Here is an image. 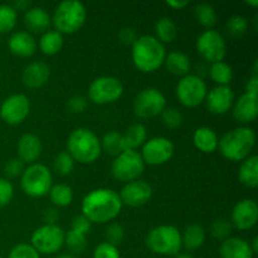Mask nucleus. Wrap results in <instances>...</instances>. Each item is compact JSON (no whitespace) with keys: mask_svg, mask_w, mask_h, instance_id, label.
Wrapping results in <instances>:
<instances>
[{"mask_svg":"<svg viewBox=\"0 0 258 258\" xmlns=\"http://www.w3.org/2000/svg\"><path fill=\"white\" fill-rule=\"evenodd\" d=\"M226 29L232 38L238 39L246 34L247 29H248V20L242 15H233L227 22Z\"/></svg>","mask_w":258,"mask_h":258,"instance_id":"e433bc0d","label":"nucleus"},{"mask_svg":"<svg viewBox=\"0 0 258 258\" xmlns=\"http://www.w3.org/2000/svg\"><path fill=\"white\" fill-rule=\"evenodd\" d=\"M105 236L106 239H107V243L112 244V246H117L122 242L123 237H125V229L122 228L121 224L111 223L106 228Z\"/></svg>","mask_w":258,"mask_h":258,"instance_id":"37998d69","label":"nucleus"},{"mask_svg":"<svg viewBox=\"0 0 258 258\" xmlns=\"http://www.w3.org/2000/svg\"><path fill=\"white\" fill-rule=\"evenodd\" d=\"M206 241V231L199 224H189L181 234V246L188 251H196L201 248Z\"/></svg>","mask_w":258,"mask_h":258,"instance_id":"cd10ccee","label":"nucleus"},{"mask_svg":"<svg viewBox=\"0 0 258 258\" xmlns=\"http://www.w3.org/2000/svg\"><path fill=\"white\" fill-rule=\"evenodd\" d=\"M164 63H165L169 72L174 76L185 77L190 72V59L183 52H178V50L170 52L165 57Z\"/></svg>","mask_w":258,"mask_h":258,"instance_id":"bb28decb","label":"nucleus"},{"mask_svg":"<svg viewBox=\"0 0 258 258\" xmlns=\"http://www.w3.org/2000/svg\"><path fill=\"white\" fill-rule=\"evenodd\" d=\"M121 208L122 203L118 194L107 188L95 189L82 201V216L91 223H107L120 214Z\"/></svg>","mask_w":258,"mask_h":258,"instance_id":"f257e3e1","label":"nucleus"},{"mask_svg":"<svg viewBox=\"0 0 258 258\" xmlns=\"http://www.w3.org/2000/svg\"><path fill=\"white\" fill-rule=\"evenodd\" d=\"M126 150H136L146 143L148 131L143 123H134L126 130L125 135H122Z\"/></svg>","mask_w":258,"mask_h":258,"instance_id":"c85d7f7f","label":"nucleus"},{"mask_svg":"<svg viewBox=\"0 0 258 258\" xmlns=\"http://www.w3.org/2000/svg\"><path fill=\"white\" fill-rule=\"evenodd\" d=\"M18 156L23 163L34 164V161L42 154V143L40 139L34 134H24L18 141Z\"/></svg>","mask_w":258,"mask_h":258,"instance_id":"4be33fe9","label":"nucleus"},{"mask_svg":"<svg viewBox=\"0 0 258 258\" xmlns=\"http://www.w3.org/2000/svg\"><path fill=\"white\" fill-rule=\"evenodd\" d=\"M246 4L252 5V7H257L258 0H246Z\"/></svg>","mask_w":258,"mask_h":258,"instance_id":"4d7b16f0","label":"nucleus"},{"mask_svg":"<svg viewBox=\"0 0 258 258\" xmlns=\"http://www.w3.org/2000/svg\"><path fill=\"white\" fill-rule=\"evenodd\" d=\"M140 155L148 165H163L174 155V144L163 136L150 139L143 145Z\"/></svg>","mask_w":258,"mask_h":258,"instance_id":"4468645a","label":"nucleus"},{"mask_svg":"<svg viewBox=\"0 0 258 258\" xmlns=\"http://www.w3.org/2000/svg\"><path fill=\"white\" fill-rule=\"evenodd\" d=\"M194 13H196L197 20L207 29H212L216 25L217 13L211 4H207V3L198 4L194 9Z\"/></svg>","mask_w":258,"mask_h":258,"instance_id":"f704fd0d","label":"nucleus"},{"mask_svg":"<svg viewBox=\"0 0 258 258\" xmlns=\"http://www.w3.org/2000/svg\"><path fill=\"white\" fill-rule=\"evenodd\" d=\"M218 136H217V134L212 128L203 126V127H199L194 131L193 144L202 153H214L218 149Z\"/></svg>","mask_w":258,"mask_h":258,"instance_id":"393cba45","label":"nucleus"},{"mask_svg":"<svg viewBox=\"0 0 258 258\" xmlns=\"http://www.w3.org/2000/svg\"><path fill=\"white\" fill-rule=\"evenodd\" d=\"M175 258H193L190 256V254H188V253H178L175 256Z\"/></svg>","mask_w":258,"mask_h":258,"instance_id":"13d9d810","label":"nucleus"},{"mask_svg":"<svg viewBox=\"0 0 258 258\" xmlns=\"http://www.w3.org/2000/svg\"><path fill=\"white\" fill-rule=\"evenodd\" d=\"M246 93L258 96V76H252L246 85Z\"/></svg>","mask_w":258,"mask_h":258,"instance_id":"603ef678","label":"nucleus"},{"mask_svg":"<svg viewBox=\"0 0 258 258\" xmlns=\"http://www.w3.org/2000/svg\"><path fill=\"white\" fill-rule=\"evenodd\" d=\"M49 66L43 62H32L23 70L22 82L28 88H39L48 82Z\"/></svg>","mask_w":258,"mask_h":258,"instance_id":"aec40b11","label":"nucleus"},{"mask_svg":"<svg viewBox=\"0 0 258 258\" xmlns=\"http://www.w3.org/2000/svg\"><path fill=\"white\" fill-rule=\"evenodd\" d=\"M93 258H121L117 247L103 242L98 244L93 252Z\"/></svg>","mask_w":258,"mask_h":258,"instance_id":"c03bdc74","label":"nucleus"},{"mask_svg":"<svg viewBox=\"0 0 258 258\" xmlns=\"http://www.w3.org/2000/svg\"><path fill=\"white\" fill-rule=\"evenodd\" d=\"M118 197L122 206L125 204L131 208H138L145 206L150 201L153 197V188L150 184L144 180H134L126 183V185L121 189Z\"/></svg>","mask_w":258,"mask_h":258,"instance_id":"dca6fc26","label":"nucleus"},{"mask_svg":"<svg viewBox=\"0 0 258 258\" xmlns=\"http://www.w3.org/2000/svg\"><path fill=\"white\" fill-rule=\"evenodd\" d=\"M91 227H92V223H91V222L88 221L85 216H78V217H75V218H73L72 227H71V229H73V231H76V232H80V233L87 236L91 231Z\"/></svg>","mask_w":258,"mask_h":258,"instance_id":"09e8293b","label":"nucleus"},{"mask_svg":"<svg viewBox=\"0 0 258 258\" xmlns=\"http://www.w3.org/2000/svg\"><path fill=\"white\" fill-rule=\"evenodd\" d=\"M100 141L101 150H103L106 154H108L111 156H117L122 151L126 150L122 135L118 134L117 131H110V133L105 134L102 140Z\"/></svg>","mask_w":258,"mask_h":258,"instance_id":"7c9ffc66","label":"nucleus"},{"mask_svg":"<svg viewBox=\"0 0 258 258\" xmlns=\"http://www.w3.org/2000/svg\"><path fill=\"white\" fill-rule=\"evenodd\" d=\"M166 4H168L170 8H173V9L180 10L183 9V8H185L189 3L186 2V0H168Z\"/></svg>","mask_w":258,"mask_h":258,"instance_id":"5fc2aeb1","label":"nucleus"},{"mask_svg":"<svg viewBox=\"0 0 258 258\" xmlns=\"http://www.w3.org/2000/svg\"><path fill=\"white\" fill-rule=\"evenodd\" d=\"M30 4H32V3H30L29 0H17V2L13 3L12 8L15 12H17V10H25V12H27V10L29 9Z\"/></svg>","mask_w":258,"mask_h":258,"instance_id":"864d4df0","label":"nucleus"},{"mask_svg":"<svg viewBox=\"0 0 258 258\" xmlns=\"http://www.w3.org/2000/svg\"><path fill=\"white\" fill-rule=\"evenodd\" d=\"M0 258H3V257H2V256H0Z\"/></svg>","mask_w":258,"mask_h":258,"instance_id":"052dcab7","label":"nucleus"},{"mask_svg":"<svg viewBox=\"0 0 258 258\" xmlns=\"http://www.w3.org/2000/svg\"><path fill=\"white\" fill-rule=\"evenodd\" d=\"M87 17L85 5L78 0L59 3L53 14L52 23L60 34H73L83 27Z\"/></svg>","mask_w":258,"mask_h":258,"instance_id":"39448f33","label":"nucleus"},{"mask_svg":"<svg viewBox=\"0 0 258 258\" xmlns=\"http://www.w3.org/2000/svg\"><path fill=\"white\" fill-rule=\"evenodd\" d=\"M64 244L71 252L80 254L87 248V238L85 234L70 229L64 236Z\"/></svg>","mask_w":258,"mask_h":258,"instance_id":"c9c22d12","label":"nucleus"},{"mask_svg":"<svg viewBox=\"0 0 258 258\" xmlns=\"http://www.w3.org/2000/svg\"><path fill=\"white\" fill-rule=\"evenodd\" d=\"M20 186L27 196L42 198L47 196L52 188V173L43 164H30L23 171Z\"/></svg>","mask_w":258,"mask_h":258,"instance_id":"0eeeda50","label":"nucleus"},{"mask_svg":"<svg viewBox=\"0 0 258 258\" xmlns=\"http://www.w3.org/2000/svg\"><path fill=\"white\" fill-rule=\"evenodd\" d=\"M155 33L156 39L159 42L164 43H171L178 35V28H176L175 23L170 19V18H160L155 24Z\"/></svg>","mask_w":258,"mask_h":258,"instance_id":"2f4dec72","label":"nucleus"},{"mask_svg":"<svg viewBox=\"0 0 258 258\" xmlns=\"http://www.w3.org/2000/svg\"><path fill=\"white\" fill-rule=\"evenodd\" d=\"M144 169H145V163L136 150L122 151L120 155L116 156L111 166L113 178L125 183L138 180Z\"/></svg>","mask_w":258,"mask_h":258,"instance_id":"6e6552de","label":"nucleus"},{"mask_svg":"<svg viewBox=\"0 0 258 258\" xmlns=\"http://www.w3.org/2000/svg\"><path fill=\"white\" fill-rule=\"evenodd\" d=\"M118 39L122 44L125 45H134V43L138 39V34H136L135 29L134 28H122L118 33Z\"/></svg>","mask_w":258,"mask_h":258,"instance_id":"8fccbe9b","label":"nucleus"},{"mask_svg":"<svg viewBox=\"0 0 258 258\" xmlns=\"http://www.w3.org/2000/svg\"><path fill=\"white\" fill-rule=\"evenodd\" d=\"M207 85L199 76L188 75L176 85V97L185 107H197L206 101Z\"/></svg>","mask_w":258,"mask_h":258,"instance_id":"9d476101","label":"nucleus"},{"mask_svg":"<svg viewBox=\"0 0 258 258\" xmlns=\"http://www.w3.org/2000/svg\"><path fill=\"white\" fill-rule=\"evenodd\" d=\"M24 169V163L20 159H12L5 165L4 173L8 178H17V176H22Z\"/></svg>","mask_w":258,"mask_h":258,"instance_id":"49530a36","label":"nucleus"},{"mask_svg":"<svg viewBox=\"0 0 258 258\" xmlns=\"http://www.w3.org/2000/svg\"><path fill=\"white\" fill-rule=\"evenodd\" d=\"M8 258H40V254L35 251L32 244L20 243L13 247Z\"/></svg>","mask_w":258,"mask_h":258,"instance_id":"79ce46f5","label":"nucleus"},{"mask_svg":"<svg viewBox=\"0 0 258 258\" xmlns=\"http://www.w3.org/2000/svg\"><path fill=\"white\" fill-rule=\"evenodd\" d=\"M165 107V96L156 88H145L134 101V112L140 118L155 117L160 115Z\"/></svg>","mask_w":258,"mask_h":258,"instance_id":"f8f14e48","label":"nucleus"},{"mask_svg":"<svg viewBox=\"0 0 258 258\" xmlns=\"http://www.w3.org/2000/svg\"><path fill=\"white\" fill-rule=\"evenodd\" d=\"M197 50L208 62H222L227 54L226 40L217 30L207 29L197 39Z\"/></svg>","mask_w":258,"mask_h":258,"instance_id":"ddd939ff","label":"nucleus"},{"mask_svg":"<svg viewBox=\"0 0 258 258\" xmlns=\"http://www.w3.org/2000/svg\"><path fill=\"white\" fill-rule=\"evenodd\" d=\"M258 221V206L253 199H243L232 211V224L239 231H247L256 226Z\"/></svg>","mask_w":258,"mask_h":258,"instance_id":"f3484780","label":"nucleus"},{"mask_svg":"<svg viewBox=\"0 0 258 258\" xmlns=\"http://www.w3.org/2000/svg\"><path fill=\"white\" fill-rule=\"evenodd\" d=\"M67 153L75 161L81 164H92L100 158L101 141L93 131L80 127L70 134L67 140Z\"/></svg>","mask_w":258,"mask_h":258,"instance_id":"20e7f679","label":"nucleus"},{"mask_svg":"<svg viewBox=\"0 0 258 258\" xmlns=\"http://www.w3.org/2000/svg\"><path fill=\"white\" fill-rule=\"evenodd\" d=\"M57 258H77V257L72 256V254H62V256H58Z\"/></svg>","mask_w":258,"mask_h":258,"instance_id":"bf43d9fd","label":"nucleus"},{"mask_svg":"<svg viewBox=\"0 0 258 258\" xmlns=\"http://www.w3.org/2000/svg\"><path fill=\"white\" fill-rule=\"evenodd\" d=\"M233 102L234 93L229 86H217L207 93V108L214 115H224L228 112Z\"/></svg>","mask_w":258,"mask_h":258,"instance_id":"a211bd4d","label":"nucleus"},{"mask_svg":"<svg viewBox=\"0 0 258 258\" xmlns=\"http://www.w3.org/2000/svg\"><path fill=\"white\" fill-rule=\"evenodd\" d=\"M160 115L163 123L169 128L179 127L183 122V115L180 113V111L174 107H165Z\"/></svg>","mask_w":258,"mask_h":258,"instance_id":"ea45409f","label":"nucleus"},{"mask_svg":"<svg viewBox=\"0 0 258 258\" xmlns=\"http://www.w3.org/2000/svg\"><path fill=\"white\" fill-rule=\"evenodd\" d=\"M17 24V12L10 5H0V34L9 33Z\"/></svg>","mask_w":258,"mask_h":258,"instance_id":"58836bf2","label":"nucleus"},{"mask_svg":"<svg viewBox=\"0 0 258 258\" xmlns=\"http://www.w3.org/2000/svg\"><path fill=\"white\" fill-rule=\"evenodd\" d=\"M63 35L57 30H47L39 39V48L44 54L54 55L62 49Z\"/></svg>","mask_w":258,"mask_h":258,"instance_id":"c756f323","label":"nucleus"},{"mask_svg":"<svg viewBox=\"0 0 258 258\" xmlns=\"http://www.w3.org/2000/svg\"><path fill=\"white\" fill-rule=\"evenodd\" d=\"M146 246L160 256H176L181 249V233L174 226H159L146 237Z\"/></svg>","mask_w":258,"mask_h":258,"instance_id":"423d86ee","label":"nucleus"},{"mask_svg":"<svg viewBox=\"0 0 258 258\" xmlns=\"http://www.w3.org/2000/svg\"><path fill=\"white\" fill-rule=\"evenodd\" d=\"M29 111V98L22 93H17L3 101L0 106V117L8 125H19L28 117Z\"/></svg>","mask_w":258,"mask_h":258,"instance_id":"2eb2a0df","label":"nucleus"},{"mask_svg":"<svg viewBox=\"0 0 258 258\" xmlns=\"http://www.w3.org/2000/svg\"><path fill=\"white\" fill-rule=\"evenodd\" d=\"M209 76L213 82L218 83V86H229L233 80V71L228 63L222 60V62L212 63L209 68Z\"/></svg>","mask_w":258,"mask_h":258,"instance_id":"473e14b6","label":"nucleus"},{"mask_svg":"<svg viewBox=\"0 0 258 258\" xmlns=\"http://www.w3.org/2000/svg\"><path fill=\"white\" fill-rule=\"evenodd\" d=\"M75 168V160L72 156L67 153V151H62L58 154L53 161V169L55 173L60 176H67L70 175Z\"/></svg>","mask_w":258,"mask_h":258,"instance_id":"4c0bfd02","label":"nucleus"},{"mask_svg":"<svg viewBox=\"0 0 258 258\" xmlns=\"http://www.w3.org/2000/svg\"><path fill=\"white\" fill-rule=\"evenodd\" d=\"M165 47L153 35L138 37L133 45V62L143 73L158 71L165 60Z\"/></svg>","mask_w":258,"mask_h":258,"instance_id":"f03ea898","label":"nucleus"},{"mask_svg":"<svg viewBox=\"0 0 258 258\" xmlns=\"http://www.w3.org/2000/svg\"><path fill=\"white\" fill-rule=\"evenodd\" d=\"M87 107V98L83 96H72L67 101V108L72 113H82Z\"/></svg>","mask_w":258,"mask_h":258,"instance_id":"de8ad7c7","label":"nucleus"},{"mask_svg":"<svg viewBox=\"0 0 258 258\" xmlns=\"http://www.w3.org/2000/svg\"><path fill=\"white\" fill-rule=\"evenodd\" d=\"M48 194H49L50 202L57 207H67L73 201V190L67 184L53 185Z\"/></svg>","mask_w":258,"mask_h":258,"instance_id":"72a5a7b5","label":"nucleus"},{"mask_svg":"<svg viewBox=\"0 0 258 258\" xmlns=\"http://www.w3.org/2000/svg\"><path fill=\"white\" fill-rule=\"evenodd\" d=\"M256 144V134L251 127L233 128L219 140L218 149L223 158L229 161H243L251 154Z\"/></svg>","mask_w":258,"mask_h":258,"instance_id":"7ed1b4c3","label":"nucleus"},{"mask_svg":"<svg viewBox=\"0 0 258 258\" xmlns=\"http://www.w3.org/2000/svg\"><path fill=\"white\" fill-rule=\"evenodd\" d=\"M64 231L57 224H44L33 232L30 244L39 254H53L64 244Z\"/></svg>","mask_w":258,"mask_h":258,"instance_id":"1a4fd4ad","label":"nucleus"},{"mask_svg":"<svg viewBox=\"0 0 258 258\" xmlns=\"http://www.w3.org/2000/svg\"><path fill=\"white\" fill-rule=\"evenodd\" d=\"M258 115V96L243 93L233 107V116L238 122H253Z\"/></svg>","mask_w":258,"mask_h":258,"instance_id":"6ab92c4d","label":"nucleus"},{"mask_svg":"<svg viewBox=\"0 0 258 258\" xmlns=\"http://www.w3.org/2000/svg\"><path fill=\"white\" fill-rule=\"evenodd\" d=\"M8 47L13 54L22 58L32 57L37 50V42L34 37L28 32H15L8 40Z\"/></svg>","mask_w":258,"mask_h":258,"instance_id":"412c9836","label":"nucleus"},{"mask_svg":"<svg viewBox=\"0 0 258 258\" xmlns=\"http://www.w3.org/2000/svg\"><path fill=\"white\" fill-rule=\"evenodd\" d=\"M24 24L33 33H45L52 24V18L43 8H29L24 13Z\"/></svg>","mask_w":258,"mask_h":258,"instance_id":"b1692460","label":"nucleus"},{"mask_svg":"<svg viewBox=\"0 0 258 258\" xmlns=\"http://www.w3.org/2000/svg\"><path fill=\"white\" fill-rule=\"evenodd\" d=\"M58 218H59V213L55 208H48L43 212V219L45 224H55Z\"/></svg>","mask_w":258,"mask_h":258,"instance_id":"3c124183","label":"nucleus"},{"mask_svg":"<svg viewBox=\"0 0 258 258\" xmlns=\"http://www.w3.org/2000/svg\"><path fill=\"white\" fill-rule=\"evenodd\" d=\"M123 86L116 77L102 76L93 81L88 88V98L97 105H107L122 96Z\"/></svg>","mask_w":258,"mask_h":258,"instance_id":"9b49d317","label":"nucleus"},{"mask_svg":"<svg viewBox=\"0 0 258 258\" xmlns=\"http://www.w3.org/2000/svg\"><path fill=\"white\" fill-rule=\"evenodd\" d=\"M238 179L244 186L257 188L258 185V156L249 155L242 161L238 171Z\"/></svg>","mask_w":258,"mask_h":258,"instance_id":"a878e982","label":"nucleus"},{"mask_svg":"<svg viewBox=\"0 0 258 258\" xmlns=\"http://www.w3.org/2000/svg\"><path fill=\"white\" fill-rule=\"evenodd\" d=\"M251 248H252V252H253V253H257V252H258V238H257V237H254V238H253V242H252Z\"/></svg>","mask_w":258,"mask_h":258,"instance_id":"6e6d98bb","label":"nucleus"},{"mask_svg":"<svg viewBox=\"0 0 258 258\" xmlns=\"http://www.w3.org/2000/svg\"><path fill=\"white\" fill-rule=\"evenodd\" d=\"M221 258H253L251 244L238 237H228L219 248Z\"/></svg>","mask_w":258,"mask_h":258,"instance_id":"5701e85b","label":"nucleus"},{"mask_svg":"<svg viewBox=\"0 0 258 258\" xmlns=\"http://www.w3.org/2000/svg\"><path fill=\"white\" fill-rule=\"evenodd\" d=\"M232 232V223L227 219H217L212 223L211 233L214 238L218 239H227Z\"/></svg>","mask_w":258,"mask_h":258,"instance_id":"a19ab883","label":"nucleus"},{"mask_svg":"<svg viewBox=\"0 0 258 258\" xmlns=\"http://www.w3.org/2000/svg\"><path fill=\"white\" fill-rule=\"evenodd\" d=\"M14 196V188L9 180L0 178V208L8 206Z\"/></svg>","mask_w":258,"mask_h":258,"instance_id":"a18cd8bd","label":"nucleus"}]
</instances>
